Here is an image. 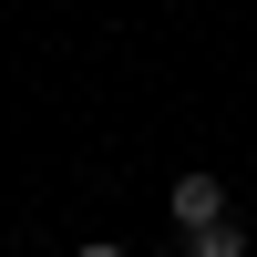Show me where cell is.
I'll return each mask as SVG.
<instances>
[{"mask_svg":"<svg viewBox=\"0 0 257 257\" xmlns=\"http://www.w3.org/2000/svg\"><path fill=\"white\" fill-rule=\"evenodd\" d=\"M165 206H175V226H185V237H206V226H226V185L206 175V165H185V175H175V196H165Z\"/></svg>","mask_w":257,"mask_h":257,"instance_id":"1","label":"cell"},{"mask_svg":"<svg viewBox=\"0 0 257 257\" xmlns=\"http://www.w3.org/2000/svg\"><path fill=\"white\" fill-rule=\"evenodd\" d=\"M185 257H247V237L237 226H206V237H185Z\"/></svg>","mask_w":257,"mask_h":257,"instance_id":"2","label":"cell"},{"mask_svg":"<svg viewBox=\"0 0 257 257\" xmlns=\"http://www.w3.org/2000/svg\"><path fill=\"white\" fill-rule=\"evenodd\" d=\"M72 257H134V247H113V237H82V247H72Z\"/></svg>","mask_w":257,"mask_h":257,"instance_id":"3","label":"cell"}]
</instances>
